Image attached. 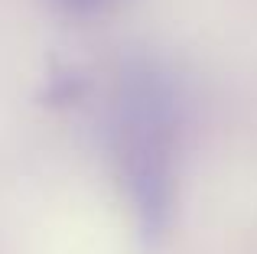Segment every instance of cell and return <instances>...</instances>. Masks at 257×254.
<instances>
[{
	"instance_id": "6da1fadb",
	"label": "cell",
	"mask_w": 257,
	"mask_h": 254,
	"mask_svg": "<svg viewBox=\"0 0 257 254\" xmlns=\"http://www.w3.org/2000/svg\"><path fill=\"white\" fill-rule=\"evenodd\" d=\"M117 160L147 228L170 209V104L153 72H131L117 98Z\"/></svg>"
},
{
	"instance_id": "7a4b0ae2",
	"label": "cell",
	"mask_w": 257,
	"mask_h": 254,
	"mask_svg": "<svg viewBox=\"0 0 257 254\" xmlns=\"http://www.w3.org/2000/svg\"><path fill=\"white\" fill-rule=\"evenodd\" d=\"M59 4H62L65 10H78V13H88V10H98V7H104L107 0H59Z\"/></svg>"
}]
</instances>
